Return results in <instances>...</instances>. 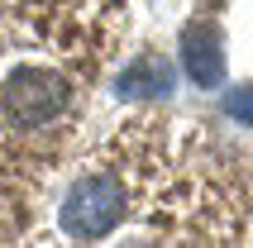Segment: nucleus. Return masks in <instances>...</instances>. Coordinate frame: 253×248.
Wrapping results in <instances>:
<instances>
[{
	"label": "nucleus",
	"mask_w": 253,
	"mask_h": 248,
	"mask_svg": "<svg viewBox=\"0 0 253 248\" xmlns=\"http://www.w3.org/2000/svg\"><path fill=\"white\" fill-rule=\"evenodd\" d=\"M172 91H177V67H168L163 57H139L134 67H125L115 77V96L120 100H139V105L172 100Z\"/></svg>",
	"instance_id": "obj_4"
},
{
	"label": "nucleus",
	"mask_w": 253,
	"mask_h": 248,
	"mask_svg": "<svg viewBox=\"0 0 253 248\" xmlns=\"http://www.w3.org/2000/svg\"><path fill=\"white\" fill-rule=\"evenodd\" d=\"M182 67L196 86H220L225 82V39H220V24H191L182 34Z\"/></svg>",
	"instance_id": "obj_3"
},
{
	"label": "nucleus",
	"mask_w": 253,
	"mask_h": 248,
	"mask_svg": "<svg viewBox=\"0 0 253 248\" xmlns=\"http://www.w3.org/2000/svg\"><path fill=\"white\" fill-rule=\"evenodd\" d=\"M249 86H234V91H229V115H234V120H249Z\"/></svg>",
	"instance_id": "obj_5"
},
{
	"label": "nucleus",
	"mask_w": 253,
	"mask_h": 248,
	"mask_svg": "<svg viewBox=\"0 0 253 248\" xmlns=\"http://www.w3.org/2000/svg\"><path fill=\"white\" fill-rule=\"evenodd\" d=\"M72 110V82L53 67H14L0 82V124L10 134H48Z\"/></svg>",
	"instance_id": "obj_1"
},
{
	"label": "nucleus",
	"mask_w": 253,
	"mask_h": 248,
	"mask_svg": "<svg viewBox=\"0 0 253 248\" xmlns=\"http://www.w3.org/2000/svg\"><path fill=\"white\" fill-rule=\"evenodd\" d=\"M129 206H134V196H129L125 177H115V172H86V177L72 181L57 220H62V229L72 239H105L129 215Z\"/></svg>",
	"instance_id": "obj_2"
}]
</instances>
